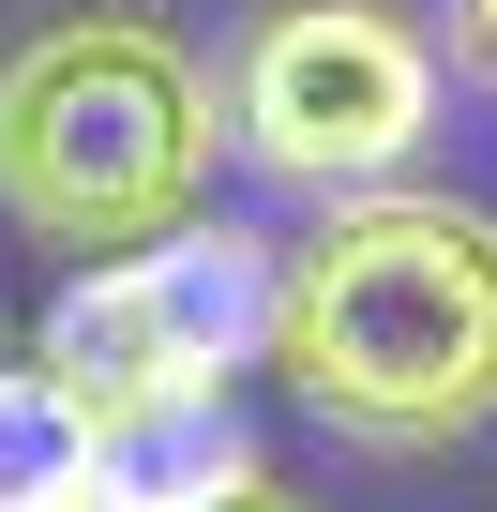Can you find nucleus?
<instances>
[{"label":"nucleus","instance_id":"obj_1","mask_svg":"<svg viewBox=\"0 0 497 512\" xmlns=\"http://www.w3.org/2000/svg\"><path fill=\"white\" fill-rule=\"evenodd\" d=\"M272 377L347 452H452L497 422V211L467 196H332L287 241Z\"/></svg>","mask_w":497,"mask_h":512},{"label":"nucleus","instance_id":"obj_2","mask_svg":"<svg viewBox=\"0 0 497 512\" xmlns=\"http://www.w3.org/2000/svg\"><path fill=\"white\" fill-rule=\"evenodd\" d=\"M226 136V91L166 16H46L0 46V211L61 256H136L196 226Z\"/></svg>","mask_w":497,"mask_h":512},{"label":"nucleus","instance_id":"obj_3","mask_svg":"<svg viewBox=\"0 0 497 512\" xmlns=\"http://www.w3.org/2000/svg\"><path fill=\"white\" fill-rule=\"evenodd\" d=\"M226 136L302 196H377L437 136V46L407 0H257L226 46Z\"/></svg>","mask_w":497,"mask_h":512},{"label":"nucleus","instance_id":"obj_4","mask_svg":"<svg viewBox=\"0 0 497 512\" xmlns=\"http://www.w3.org/2000/svg\"><path fill=\"white\" fill-rule=\"evenodd\" d=\"M272 317H287V241L166 226L136 256H91L46 302V377H76L91 407H211L272 347Z\"/></svg>","mask_w":497,"mask_h":512},{"label":"nucleus","instance_id":"obj_5","mask_svg":"<svg viewBox=\"0 0 497 512\" xmlns=\"http://www.w3.org/2000/svg\"><path fill=\"white\" fill-rule=\"evenodd\" d=\"M257 482V437L241 407H106V512H196V497H241Z\"/></svg>","mask_w":497,"mask_h":512},{"label":"nucleus","instance_id":"obj_6","mask_svg":"<svg viewBox=\"0 0 497 512\" xmlns=\"http://www.w3.org/2000/svg\"><path fill=\"white\" fill-rule=\"evenodd\" d=\"M0 512H106V407L46 362H0Z\"/></svg>","mask_w":497,"mask_h":512},{"label":"nucleus","instance_id":"obj_7","mask_svg":"<svg viewBox=\"0 0 497 512\" xmlns=\"http://www.w3.org/2000/svg\"><path fill=\"white\" fill-rule=\"evenodd\" d=\"M452 61H467V76L497 91V0H452Z\"/></svg>","mask_w":497,"mask_h":512},{"label":"nucleus","instance_id":"obj_8","mask_svg":"<svg viewBox=\"0 0 497 512\" xmlns=\"http://www.w3.org/2000/svg\"><path fill=\"white\" fill-rule=\"evenodd\" d=\"M196 512H302V497H272V482H241V497H196Z\"/></svg>","mask_w":497,"mask_h":512}]
</instances>
